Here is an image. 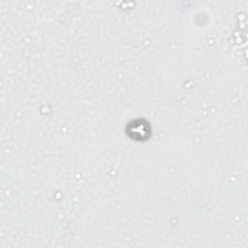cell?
<instances>
[{"label": "cell", "instance_id": "6da1fadb", "mask_svg": "<svg viewBox=\"0 0 248 248\" xmlns=\"http://www.w3.org/2000/svg\"><path fill=\"white\" fill-rule=\"evenodd\" d=\"M149 132L150 130L148 128V124L140 120L131 123L128 128V133H131V137L136 140H144L148 138Z\"/></svg>", "mask_w": 248, "mask_h": 248}]
</instances>
